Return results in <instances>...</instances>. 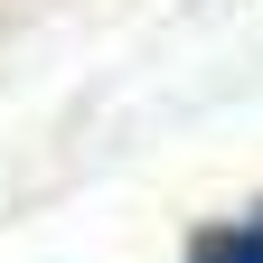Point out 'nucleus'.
<instances>
[{"label": "nucleus", "mask_w": 263, "mask_h": 263, "mask_svg": "<svg viewBox=\"0 0 263 263\" xmlns=\"http://www.w3.org/2000/svg\"><path fill=\"white\" fill-rule=\"evenodd\" d=\"M188 263H263V207H245V216L207 226V235L188 245Z\"/></svg>", "instance_id": "obj_1"}]
</instances>
